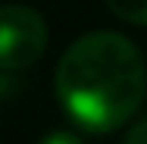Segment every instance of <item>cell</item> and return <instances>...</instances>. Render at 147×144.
Masks as SVG:
<instances>
[{
  "label": "cell",
  "instance_id": "277c9868",
  "mask_svg": "<svg viewBox=\"0 0 147 144\" xmlns=\"http://www.w3.org/2000/svg\"><path fill=\"white\" fill-rule=\"evenodd\" d=\"M38 144H82V138H75L72 132H53V135H44Z\"/></svg>",
  "mask_w": 147,
  "mask_h": 144
},
{
  "label": "cell",
  "instance_id": "6da1fadb",
  "mask_svg": "<svg viewBox=\"0 0 147 144\" xmlns=\"http://www.w3.org/2000/svg\"><path fill=\"white\" fill-rule=\"evenodd\" d=\"M147 69L138 47L116 31H88L57 66V94L66 116L94 135L116 132L138 113Z\"/></svg>",
  "mask_w": 147,
  "mask_h": 144
},
{
  "label": "cell",
  "instance_id": "5b68a950",
  "mask_svg": "<svg viewBox=\"0 0 147 144\" xmlns=\"http://www.w3.org/2000/svg\"><path fill=\"white\" fill-rule=\"evenodd\" d=\"M125 144H147V119L128 128V135H125Z\"/></svg>",
  "mask_w": 147,
  "mask_h": 144
},
{
  "label": "cell",
  "instance_id": "7a4b0ae2",
  "mask_svg": "<svg viewBox=\"0 0 147 144\" xmlns=\"http://www.w3.org/2000/svg\"><path fill=\"white\" fill-rule=\"evenodd\" d=\"M47 25L28 6H3L0 19V69L16 72L25 69L44 53Z\"/></svg>",
  "mask_w": 147,
  "mask_h": 144
},
{
  "label": "cell",
  "instance_id": "3957f363",
  "mask_svg": "<svg viewBox=\"0 0 147 144\" xmlns=\"http://www.w3.org/2000/svg\"><path fill=\"white\" fill-rule=\"evenodd\" d=\"M119 19L131 25H147V0H103Z\"/></svg>",
  "mask_w": 147,
  "mask_h": 144
}]
</instances>
